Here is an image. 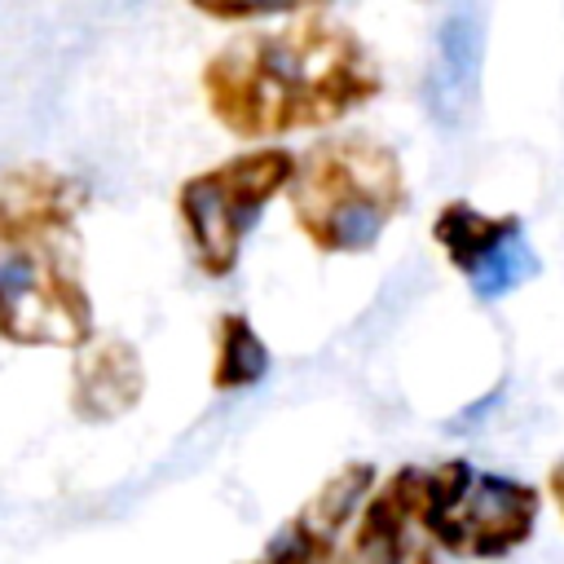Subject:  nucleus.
Segmentation results:
<instances>
[{
	"mask_svg": "<svg viewBox=\"0 0 564 564\" xmlns=\"http://www.w3.org/2000/svg\"><path fill=\"white\" fill-rule=\"evenodd\" d=\"M207 115L238 141H278L348 119L383 93L379 57L322 4L234 31L198 75Z\"/></svg>",
	"mask_w": 564,
	"mask_h": 564,
	"instance_id": "1",
	"label": "nucleus"
},
{
	"mask_svg": "<svg viewBox=\"0 0 564 564\" xmlns=\"http://www.w3.org/2000/svg\"><path fill=\"white\" fill-rule=\"evenodd\" d=\"M88 185L53 163L0 172V339L79 352L97 335L79 216Z\"/></svg>",
	"mask_w": 564,
	"mask_h": 564,
	"instance_id": "2",
	"label": "nucleus"
},
{
	"mask_svg": "<svg viewBox=\"0 0 564 564\" xmlns=\"http://www.w3.org/2000/svg\"><path fill=\"white\" fill-rule=\"evenodd\" d=\"M291 220L322 256H361L410 207L401 154L370 132H335L295 154Z\"/></svg>",
	"mask_w": 564,
	"mask_h": 564,
	"instance_id": "3",
	"label": "nucleus"
},
{
	"mask_svg": "<svg viewBox=\"0 0 564 564\" xmlns=\"http://www.w3.org/2000/svg\"><path fill=\"white\" fill-rule=\"evenodd\" d=\"M542 494L529 480L480 471L467 458H441L419 467L414 524L419 538L454 560H507L533 538Z\"/></svg>",
	"mask_w": 564,
	"mask_h": 564,
	"instance_id": "4",
	"label": "nucleus"
},
{
	"mask_svg": "<svg viewBox=\"0 0 564 564\" xmlns=\"http://www.w3.org/2000/svg\"><path fill=\"white\" fill-rule=\"evenodd\" d=\"M291 176L295 150L251 145L176 185V220L203 278H229L238 269L251 229L260 225L264 207L286 194Z\"/></svg>",
	"mask_w": 564,
	"mask_h": 564,
	"instance_id": "5",
	"label": "nucleus"
},
{
	"mask_svg": "<svg viewBox=\"0 0 564 564\" xmlns=\"http://www.w3.org/2000/svg\"><path fill=\"white\" fill-rule=\"evenodd\" d=\"M432 242L445 251L454 273H463L480 300H498L524 286L542 269L538 251L524 238V220L516 212H485L467 198H449L432 216Z\"/></svg>",
	"mask_w": 564,
	"mask_h": 564,
	"instance_id": "6",
	"label": "nucleus"
},
{
	"mask_svg": "<svg viewBox=\"0 0 564 564\" xmlns=\"http://www.w3.org/2000/svg\"><path fill=\"white\" fill-rule=\"evenodd\" d=\"M370 489H375V463L348 458L242 564H330L348 524L357 520L361 502L370 498Z\"/></svg>",
	"mask_w": 564,
	"mask_h": 564,
	"instance_id": "7",
	"label": "nucleus"
},
{
	"mask_svg": "<svg viewBox=\"0 0 564 564\" xmlns=\"http://www.w3.org/2000/svg\"><path fill=\"white\" fill-rule=\"evenodd\" d=\"M414 498H419V463L397 467L383 485L370 489L330 564H432L436 551L419 538Z\"/></svg>",
	"mask_w": 564,
	"mask_h": 564,
	"instance_id": "8",
	"label": "nucleus"
},
{
	"mask_svg": "<svg viewBox=\"0 0 564 564\" xmlns=\"http://www.w3.org/2000/svg\"><path fill=\"white\" fill-rule=\"evenodd\" d=\"M145 397V361L123 335H93L70 361L66 405L79 423H119Z\"/></svg>",
	"mask_w": 564,
	"mask_h": 564,
	"instance_id": "9",
	"label": "nucleus"
},
{
	"mask_svg": "<svg viewBox=\"0 0 564 564\" xmlns=\"http://www.w3.org/2000/svg\"><path fill=\"white\" fill-rule=\"evenodd\" d=\"M480 97V13L458 4L441 18L423 75V106L436 123L458 128Z\"/></svg>",
	"mask_w": 564,
	"mask_h": 564,
	"instance_id": "10",
	"label": "nucleus"
},
{
	"mask_svg": "<svg viewBox=\"0 0 564 564\" xmlns=\"http://www.w3.org/2000/svg\"><path fill=\"white\" fill-rule=\"evenodd\" d=\"M269 375V344L247 313H220L212 330V392H247Z\"/></svg>",
	"mask_w": 564,
	"mask_h": 564,
	"instance_id": "11",
	"label": "nucleus"
},
{
	"mask_svg": "<svg viewBox=\"0 0 564 564\" xmlns=\"http://www.w3.org/2000/svg\"><path fill=\"white\" fill-rule=\"evenodd\" d=\"M194 9L216 22H269L273 13H286V9H264V4H194Z\"/></svg>",
	"mask_w": 564,
	"mask_h": 564,
	"instance_id": "12",
	"label": "nucleus"
},
{
	"mask_svg": "<svg viewBox=\"0 0 564 564\" xmlns=\"http://www.w3.org/2000/svg\"><path fill=\"white\" fill-rule=\"evenodd\" d=\"M546 498L555 502V511H560V520H564V458H555L551 471H546Z\"/></svg>",
	"mask_w": 564,
	"mask_h": 564,
	"instance_id": "13",
	"label": "nucleus"
}]
</instances>
